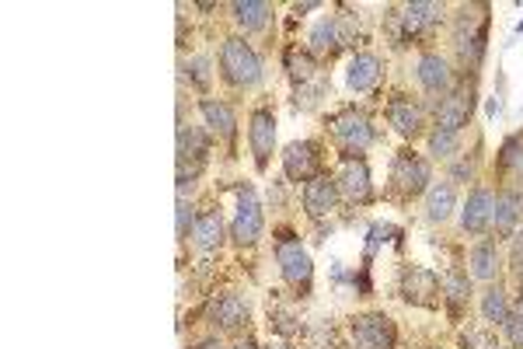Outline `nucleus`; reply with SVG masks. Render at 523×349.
Returning <instances> with one entry per match:
<instances>
[{
    "mask_svg": "<svg viewBox=\"0 0 523 349\" xmlns=\"http://www.w3.org/2000/svg\"><path fill=\"white\" fill-rule=\"evenodd\" d=\"M416 77L422 84V91L426 95H450V63L443 60L439 53H426V56H418L416 63Z\"/></svg>",
    "mask_w": 523,
    "mask_h": 349,
    "instance_id": "13",
    "label": "nucleus"
},
{
    "mask_svg": "<svg viewBox=\"0 0 523 349\" xmlns=\"http://www.w3.org/2000/svg\"><path fill=\"white\" fill-rule=\"evenodd\" d=\"M492 210H496V196L488 189H475L464 203V213H460V224L468 234H485L492 227Z\"/></svg>",
    "mask_w": 523,
    "mask_h": 349,
    "instance_id": "14",
    "label": "nucleus"
},
{
    "mask_svg": "<svg viewBox=\"0 0 523 349\" xmlns=\"http://www.w3.org/2000/svg\"><path fill=\"white\" fill-rule=\"evenodd\" d=\"M290 74H293V81H307V77L314 74L311 60H307V56H297V53H293V56H290Z\"/></svg>",
    "mask_w": 523,
    "mask_h": 349,
    "instance_id": "34",
    "label": "nucleus"
},
{
    "mask_svg": "<svg viewBox=\"0 0 523 349\" xmlns=\"http://www.w3.org/2000/svg\"><path fill=\"white\" fill-rule=\"evenodd\" d=\"M209 318H213V325H220V329H241V325H248L251 308L241 293H220V297L209 304Z\"/></svg>",
    "mask_w": 523,
    "mask_h": 349,
    "instance_id": "15",
    "label": "nucleus"
},
{
    "mask_svg": "<svg viewBox=\"0 0 523 349\" xmlns=\"http://www.w3.org/2000/svg\"><path fill=\"white\" fill-rule=\"evenodd\" d=\"M220 70L234 87H255L262 81V63H258V53L251 49L245 39L230 36L220 46Z\"/></svg>",
    "mask_w": 523,
    "mask_h": 349,
    "instance_id": "1",
    "label": "nucleus"
},
{
    "mask_svg": "<svg viewBox=\"0 0 523 349\" xmlns=\"http://www.w3.org/2000/svg\"><path fill=\"white\" fill-rule=\"evenodd\" d=\"M387 123L395 126L401 137H416L422 129V108L412 98H395L387 105Z\"/></svg>",
    "mask_w": 523,
    "mask_h": 349,
    "instance_id": "20",
    "label": "nucleus"
},
{
    "mask_svg": "<svg viewBox=\"0 0 523 349\" xmlns=\"http://www.w3.org/2000/svg\"><path fill=\"white\" fill-rule=\"evenodd\" d=\"M458 150H460L458 133H443V129H433V133H429V154H433V158H454Z\"/></svg>",
    "mask_w": 523,
    "mask_h": 349,
    "instance_id": "31",
    "label": "nucleus"
},
{
    "mask_svg": "<svg viewBox=\"0 0 523 349\" xmlns=\"http://www.w3.org/2000/svg\"><path fill=\"white\" fill-rule=\"evenodd\" d=\"M443 297H447L450 308L460 311L468 304V297H471V280H468L460 269H450V272L443 276Z\"/></svg>",
    "mask_w": 523,
    "mask_h": 349,
    "instance_id": "29",
    "label": "nucleus"
},
{
    "mask_svg": "<svg viewBox=\"0 0 523 349\" xmlns=\"http://www.w3.org/2000/svg\"><path fill=\"white\" fill-rule=\"evenodd\" d=\"M485 7H464L458 18V49L464 60L478 63L481 49H485Z\"/></svg>",
    "mask_w": 523,
    "mask_h": 349,
    "instance_id": "8",
    "label": "nucleus"
},
{
    "mask_svg": "<svg viewBox=\"0 0 523 349\" xmlns=\"http://www.w3.org/2000/svg\"><path fill=\"white\" fill-rule=\"evenodd\" d=\"M266 231V217H262V203L251 189L237 192V213H234V224H230V238L237 245H255Z\"/></svg>",
    "mask_w": 523,
    "mask_h": 349,
    "instance_id": "3",
    "label": "nucleus"
},
{
    "mask_svg": "<svg viewBox=\"0 0 523 349\" xmlns=\"http://www.w3.org/2000/svg\"><path fill=\"white\" fill-rule=\"evenodd\" d=\"M496 272H499V248H496V241H478L471 248V276L492 283Z\"/></svg>",
    "mask_w": 523,
    "mask_h": 349,
    "instance_id": "25",
    "label": "nucleus"
},
{
    "mask_svg": "<svg viewBox=\"0 0 523 349\" xmlns=\"http://www.w3.org/2000/svg\"><path fill=\"white\" fill-rule=\"evenodd\" d=\"M311 53H335L342 46V36H338V21L335 18H325L317 21L311 28Z\"/></svg>",
    "mask_w": 523,
    "mask_h": 349,
    "instance_id": "28",
    "label": "nucleus"
},
{
    "mask_svg": "<svg viewBox=\"0 0 523 349\" xmlns=\"http://www.w3.org/2000/svg\"><path fill=\"white\" fill-rule=\"evenodd\" d=\"M234 349H255V346H251V343H237Z\"/></svg>",
    "mask_w": 523,
    "mask_h": 349,
    "instance_id": "39",
    "label": "nucleus"
},
{
    "mask_svg": "<svg viewBox=\"0 0 523 349\" xmlns=\"http://www.w3.org/2000/svg\"><path fill=\"white\" fill-rule=\"evenodd\" d=\"M269 349H290V346H287V343H279V339H276V343H269Z\"/></svg>",
    "mask_w": 523,
    "mask_h": 349,
    "instance_id": "38",
    "label": "nucleus"
},
{
    "mask_svg": "<svg viewBox=\"0 0 523 349\" xmlns=\"http://www.w3.org/2000/svg\"><path fill=\"white\" fill-rule=\"evenodd\" d=\"M335 203H338V185L328 175H314L311 182L304 185V210L307 217H325L332 213Z\"/></svg>",
    "mask_w": 523,
    "mask_h": 349,
    "instance_id": "16",
    "label": "nucleus"
},
{
    "mask_svg": "<svg viewBox=\"0 0 523 349\" xmlns=\"http://www.w3.org/2000/svg\"><path fill=\"white\" fill-rule=\"evenodd\" d=\"M439 18H443V4L418 0V4H408V7H405L401 25H405V32H408V36H418V32H426V28L439 25Z\"/></svg>",
    "mask_w": 523,
    "mask_h": 349,
    "instance_id": "21",
    "label": "nucleus"
},
{
    "mask_svg": "<svg viewBox=\"0 0 523 349\" xmlns=\"http://www.w3.org/2000/svg\"><path fill=\"white\" fill-rule=\"evenodd\" d=\"M499 165L509 171V175H517L523 179V137H509L499 150Z\"/></svg>",
    "mask_w": 523,
    "mask_h": 349,
    "instance_id": "30",
    "label": "nucleus"
},
{
    "mask_svg": "<svg viewBox=\"0 0 523 349\" xmlns=\"http://www.w3.org/2000/svg\"><path fill=\"white\" fill-rule=\"evenodd\" d=\"M283 171L290 182H311L317 171V147L311 140H297L283 150Z\"/></svg>",
    "mask_w": 523,
    "mask_h": 349,
    "instance_id": "10",
    "label": "nucleus"
},
{
    "mask_svg": "<svg viewBox=\"0 0 523 349\" xmlns=\"http://www.w3.org/2000/svg\"><path fill=\"white\" fill-rule=\"evenodd\" d=\"M276 262H279V272H283V280H287L293 290H307V287H311V276H314L311 255L304 251V245H300L293 234H283V238L276 241Z\"/></svg>",
    "mask_w": 523,
    "mask_h": 349,
    "instance_id": "2",
    "label": "nucleus"
},
{
    "mask_svg": "<svg viewBox=\"0 0 523 349\" xmlns=\"http://www.w3.org/2000/svg\"><path fill=\"white\" fill-rule=\"evenodd\" d=\"M203 158H206V133L199 126L178 123V165L192 161V168H199Z\"/></svg>",
    "mask_w": 523,
    "mask_h": 349,
    "instance_id": "17",
    "label": "nucleus"
},
{
    "mask_svg": "<svg viewBox=\"0 0 523 349\" xmlns=\"http://www.w3.org/2000/svg\"><path fill=\"white\" fill-rule=\"evenodd\" d=\"M520 311H523V293H520Z\"/></svg>",
    "mask_w": 523,
    "mask_h": 349,
    "instance_id": "40",
    "label": "nucleus"
},
{
    "mask_svg": "<svg viewBox=\"0 0 523 349\" xmlns=\"http://www.w3.org/2000/svg\"><path fill=\"white\" fill-rule=\"evenodd\" d=\"M338 196H346L349 203H367L374 196V185H370V168L363 165L359 158H349L342 171H338Z\"/></svg>",
    "mask_w": 523,
    "mask_h": 349,
    "instance_id": "12",
    "label": "nucleus"
},
{
    "mask_svg": "<svg viewBox=\"0 0 523 349\" xmlns=\"http://www.w3.org/2000/svg\"><path fill=\"white\" fill-rule=\"evenodd\" d=\"M332 133L349 154H359V150H367V147L374 144V126H370V119H367L363 112H356V108H346L342 116H335Z\"/></svg>",
    "mask_w": 523,
    "mask_h": 349,
    "instance_id": "5",
    "label": "nucleus"
},
{
    "mask_svg": "<svg viewBox=\"0 0 523 349\" xmlns=\"http://www.w3.org/2000/svg\"><path fill=\"white\" fill-rule=\"evenodd\" d=\"M346 81H349L353 91H370V87H377V81H380V60H377L374 53H359V56H353Z\"/></svg>",
    "mask_w": 523,
    "mask_h": 349,
    "instance_id": "23",
    "label": "nucleus"
},
{
    "mask_svg": "<svg viewBox=\"0 0 523 349\" xmlns=\"http://www.w3.org/2000/svg\"><path fill=\"white\" fill-rule=\"evenodd\" d=\"M391 182L401 196H418L429 189V161L418 158L416 150H401L395 158V168H391Z\"/></svg>",
    "mask_w": 523,
    "mask_h": 349,
    "instance_id": "4",
    "label": "nucleus"
},
{
    "mask_svg": "<svg viewBox=\"0 0 523 349\" xmlns=\"http://www.w3.org/2000/svg\"><path fill=\"white\" fill-rule=\"evenodd\" d=\"M175 217H178V238H186L188 231L196 227V213H192V203L186 196H178V206H175Z\"/></svg>",
    "mask_w": 523,
    "mask_h": 349,
    "instance_id": "32",
    "label": "nucleus"
},
{
    "mask_svg": "<svg viewBox=\"0 0 523 349\" xmlns=\"http://www.w3.org/2000/svg\"><path fill=\"white\" fill-rule=\"evenodd\" d=\"M199 112H203V119H206L209 133H216V137H230V133H234V126H237V119H234V108H230L227 102L203 98V102H199Z\"/></svg>",
    "mask_w": 523,
    "mask_h": 349,
    "instance_id": "24",
    "label": "nucleus"
},
{
    "mask_svg": "<svg viewBox=\"0 0 523 349\" xmlns=\"http://www.w3.org/2000/svg\"><path fill=\"white\" fill-rule=\"evenodd\" d=\"M192 241L209 251V248H216L224 241V217L216 213V210H209L203 217H196V227H192Z\"/></svg>",
    "mask_w": 523,
    "mask_h": 349,
    "instance_id": "26",
    "label": "nucleus"
},
{
    "mask_svg": "<svg viewBox=\"0 0 523 349\" xmlns=\"http://www.w3.org/2000/svg\"><path fill=\"white\" fill-rule=\"evenodd\" d=\"M471 108H475V91H471L468 84H460V87H454V91L439 102L437 129H443V133H460V129L468 126V119H471Z\"/></svg>",
    "mask_w": 523,
    "mask_h": 349,
    "instance_id": "6",
    "label": "nucleus"
},
{
    "mask_svg": "<svg viewBox=\"0 0 523 349\" xmlns=\"http://www.w3.org/2000/svg\"><path fill=\"white\" fill-rule=\"evenodd\" d=\"M356 349H395V325L387 314H359L353 322Z\"/></svg>",
    "mask_w": 523,
    "mask_h": 349,
    "instance_id": "7",
    "label": "nucleus"
},
{
    "mask_svg": "<svg viewBox=\"0 0 523 349\" xmlns=\"http://www.w3.org/2000/svg\"><path fill=\"white\" fill-rule=\"evenodd\" d=\"M454 206H458V189H454V182L429 185V192H426V217H429L433 224H443V221L454 213Z\"/></svg>",
    "mask_w": 523,
    "mask_h": 349,
    "instance_id": "18",
    "label": "nucleus"
},
{
    "mask_svg": "<svg viewBox=\"0 0 523 349\" xmlns=\"http://www.w3.org/2000/svg\"><path fill=\"white\" fill-rule=\"evenodd\" d=\"M502 329H506V339H509L513 346L523 349V311L520 308L509 311V318H506V325H502Z\"/></svg>",
    "mask_w": 523,
    "mask_h": 349,
    "instance_id": "33",
    "label": "nucleus"
},
{
    "mask_svg": "<svg viewBox=\"0 0 523 349\" xmlns=\"http://www.w3.org/2000/svg\"><path fill=\"white\" fill-rule=\"evenodd\" d=\"M192 81L199 84V87H209V60L206 56H196V60H192Z\"/></svg>",
    "mask_w": 523,
    "mask_h": 349,
    "instance_id": "35",
    "label": "nucleus"
},
{
    "mask_svg": "<svg viewBox=\"0 0 523 349\" xmlns=\"http://www.w3.org/2000/svg\"><path fill=\"white\" fill-rule=\"evenodd\" d=\"M199 349H224V346H220L216 339H206V343H203V346H199Z\"/></svg>",
    "mask_w": 523,
    "mask_h": 349,
    "instance_id": "37",
    "label": "nucleus"
},
{
    "mask_svg": "<svg viewBox=\"0 0 523 349\" xmlns=\"http://www.w3.org/2000/svg\"><path fill=\"white\" fill-rule=\"evenodd\" d=\"M230 15L245 32H258V28L269 25L272 4H266V0H237V4H230Z\"/></svg>",
    "mask_w": 523,
    "mask_h": 349,
    "instance_id": "22",
    "label": "nucleus"
},
{
    "mask_svg": "<svg viewBox=\"0 0 523 349\" xmlns=\"http://www.w3.org/2000/svg\"><path fill=\"white\" fill-rule=\"evenodd\" d=\"M481 318H485V322H492V325H506V318H509V304H506V290H502L499 283L481 293Z\"/></svg>",
    "mask_w": 523,
    "mask_h": 349,
    "instance_id": "27",
    "label": "nucleus"
},
{
    "mask_svg": "<svg viewBox=\"0 0 523 349\" xmlns=\"http://www.w3.org/2000/svg\"><path fill=\"white\" fill-rule=\"evenodd\" d=\"M437 293H443V287H439V280L429 272V269H422V266L405 269L401 297H405L408 304H422V308H429V304H437Z\"/></svg>",
    "mask_w": 523,
    "mask_h": 349,
    "instance_id": "11",
    "label": "nucleus"
},
{
    "mask_svg": "<svg viewBox=\"0 0 523 349\" xmlns=\"http://www.w3.org/2000/svg\"><path fill=\"white\" fill-rule=\"evenodd\" d=\"M523 269V227L517 231V241H513V272Z\"/></svg>",
    "mask_w": 523,
    "mask_h": 349,
    "instance_id": "36",
    "label": "nucleus"
},
{
    "mask_svg": "<svg viewBox=\"0 0 523 349\" xmlns=\"http://www.w3.org/2000/svg\"><path fill=\"white\" fill-rule=\"evenodd\" d=\"M520 196L517 192H502L496 200V210H492V231L499 238H513V231L520 224Z\"/></svg>",
    "mask_w": 523,
    "mask_h": 349,
    "instance_id": "19",
    "label": "nucleus"
},
{
    "mask_svg": "<svg viewBox=\"0 0 523 349\" xmlns=\"http://www.w3.org/2000/svg\"><path fill=\"white\" fill-rule=\"evenodd\" d=\"M248 144L255 154V165L266 168L272 158V147H276V116L269 108H255L248 119Z\"/></svg>",
    "mask_w": 523,
    "mask_h": 349,
    "instance_id": "9",
    "label": "nucleus"
}]
</instances>
